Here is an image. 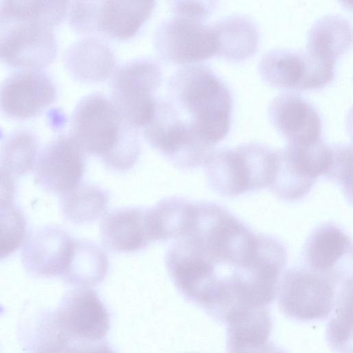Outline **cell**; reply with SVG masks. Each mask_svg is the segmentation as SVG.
I'll list each match as a JSON object with an SVG mask.
<instances>
[{"label": "cell", "mask_w": 353, "mask_h": 353, "mask_svg": "<svg viewBox=\"0 0 353 353\" xmlns=\"http://www.w3.org/2000/svg\"><path fill=\"white\" fill-rule=\"evenodd\" d=\"M66 1H0V61L13 68L41 69L56 57L54 28L67 16Z\"/></svg>", "instance_id": "1"}, {"label": "cell", "mask_w": 353, "mask_h": 353, "mask_svg": "<svg viewBox=\"0 0 353 353\" xmlns=\"http://www.w3.org/2000/svg\"><path fill=\"white\" fill-rule=\"evenodd\" d=\"M14 178L0 166V207L14 203Z\"/></svg>", "instance_id": "29"}, {"label": "cell", "mask_w": 353, "mask_h": 353, "mask_svg": "<svg viewBox=\"0 0 353 353\" xmlns=\"http://www.w3.org/2000/svg\"><path fill=\"white\" fill-rule=\"evenodd\" d=\"M214 6L212 1H173L171 14L158 26L154 34L159 54L182 66L196 64L216 54L212 25L206 22Z\"/></svg>", "instance_id": "4"}, {"label": "cell", "mask_w": 353, "mask_h": 353, "mask_svg": "<svg viewBox=\"0 0 353 353\" xmlns=\"http://www.w3.org/2000/svg\"><path fill=\"white\" fill-rule=\"evenodd\" d=\"M216 54L229 61H242L255 54L259 43L256 23L243 14H231L211 24Z\"/></svg>", "instance_id": "19"}, {"label": "cell", "mask_w": 353, "mask_h": 353, "mask_svg": "<svg viewBox=\"0 0 353 353\" xmlns=\"http://www.w3.org/2000/svg\"><path fill=\"white\" fill-rule=\"evenodd\" d=\"M258 68L265 82L288 90L321 88L332 82L335 76L334 68L316 62L305 50H270L260 59Z\"/></svg>", "instance_id": "10"}, {"label": "cell", "mask_w": 353, "mask_h": 353, "mask_svg": "<svg viewBox=\"0 0 353 353\" xmlns=\"http://www.w3.org/2000/svg\"><path fill=\"white\" fill-rule=\"evenodd\" d=\"M154 6L153 1H97L94 32L128 39L149 19Z\"/></svg>", "instance_id": "16"}, {"label": "cell", "mask_w": 353, "mask_h": 353, "mask_svg": "<svg viewBox=\"0 0 353 353\" xmlns=\"http://www.w3.org/2000/svg\"><path fill=\"white\" fill-rule=\"evenodd\" d=\"M352 41L350 21L341 14H327L310 28L305 50L318 63L334 68L336 61L346 52Z\"/></svg>", "instance_id": "17"}, {"label": "cell", "mask_w": 353, "mask_h": 353, "mask_svg": "<svg viewBox=\"0 0 353 353\" xmlns=\"http://www.w3.org/2000/svg\"><path fill=\"white\" fill-rule=\"evenodd\" d=\"M70 134L85 154L97 156L117 172L132 168L140 155L138 128L102 94H90L79 100L72 114Z\"/></svg>", "instance_id": "3"}, {"label": "cell", "mask_w": 353, "mask_h": 353, "mask_svg": "<svg viewBox=\"0 0 353 353\" xmlns=\"http://www.w3.org/2000/svg\"><path fill=\"white\" fill-rule=\"evenodd\" d=\"M194 203L182 197L161 199L148 209V223L153 240L179 239L188 229L194 214Z\"/></svg>", "instance_id": "21"}, {"label": "cell", "mask_w": 353, "mask_h": 353, "mask_svg": "<svg viewBox=\"0 0 353 353\" xmlns=\"http://www.w3.org/2000/svg\"><path fill=\"white\" fill-rule=\"evenodd\" d=\"M108 201L106 190L81 182L73 190L62 196L61 209L70 221L77 224L90 223L105 213Z\"/></svg>", "instance_id": "23"}, {"label": "cell", "mask_w": 353, "mask_h": 353, "mask_svg": "<svg viewBox=\"0 0 353 353\" xmlns=\"http://www.w3.org/2000/svg\"><path fill=\"white\" fill-rule=\"evenodd\" d=\"M307 268L319 272L345 270L342 260L352 255V241L340 228L325 223L316 228L306 241L304 250Z\"/></svg>", "instance_id": "20"}, {"label": "cell", "mask_w": 353, "mask_h": 353, "mask_svg": "<svg viewBox=\"0 0 353 353\" xmlns=\"http://www.w3.org/2000/svg\"><path fill=\"white\" fill-rule=\"evenodd\" d=\"M108 260L105 252L94 243L75 239L73 256L63 280L76 286L90 287L106 276Z\"/></svg>", "instance_id": "22"}, {"label": "cell", "mask_w": 353, "mask_h": 353, "mask_svg": "<svg viewBox=\"0 0 353 353\" xmlns=\"http://www.w3.org/2000/svg\"><path fill=\"white\" fill-rule=\"evenodd\" d=\"M352 147L347 144H334V157L329 177L337 180L348 190L351 188Z\"/></svg>", "instance_id": "26"}, {"label": "cell", "mask_w": 353, "mask_h": 353, "mask_svg": "<svg viewBox=\"0 0 353 353\" xmlns=\"http://www.w3.org/2000/svg\"><path fill=\"white\" fill-rule=\"evenodd\" d=\"M268 116L288 143L305 145L321 139L322 121L314 106L296 92H286L270 103Z\"/></svg>", "instance_id": "14"}, {"label": "cell", "mask_w": 353, "mask_h": 353, "mask_svg": "<svg viewBox=\"0 0 353 353\" xmlns=\"http://www.w3.org/2000/svg\"><path fill=\"white\" fill-rule=\"evenodd\" d=\"M212 188L224 196H237L272 186L277 165L276 151L258 143L214 151L206 163Z\"/></svg>", "instance_id": "6"}, {"label": "cell", "mask_w": 353, "mask_h": 353, "mask_svg": "<svg viewBox=\"0 0 353 353\" xmlns=\"http://www.w3.org/2000/svg\"><path fill=\"white\" fill-rule=\"evenodd\" d=\"M104 246L112 251L132 252L152 241L148 223V209L121 208L107 213L100 223Z\"/></svg>", "instance_id": "15"}, {"label": "cell", "mask_w": 353, "mask_h": 353, "mask_svg": "<svg viewBox=\"0 0 353 353\" xmlns=\"http://www.w3.org/2000/svg\"><path fill=\"white\" fill-rule=\"evenodd\" d=\"M64 63L73 77L86 83L103 81L115 71L111 49L97 38H84L73 43L65 51Z\"/></svg>", "instance_id": "18"}, {"label": "cell", "mask_w": 353, "mask_h": 353, "mask_svg": "<svg viewBox=\"0 0 353 353\" xmlns=\"http://www.w3.org/2000/svg\"><path fill=\"white\" fill-rule=\"evenodd\" d=\"M85 156L70 134L59 135L39 151L35 179L46 190L62 196L81 183Z\"/></svg>", "instance_id": "11"}, {"label": "cell", "mask_w": 353, "mask_h": 353, "mask_svg": "<svg viewBox=\"0 0 353 353\" xmlns=\"http://www.w3.org/2000/svg\"><path fill=\"white\" fill-rule=\"evenodd\" d=\"M37 137L27 130L10 134L0 147V166L13 178L21 176L34 165L39 153Z\"/></svg>", "instance_id": "24"}, {"label": "cell", "mask_w": 353, "mask_h": 353, "mask_svg": "<svg viewBox=\"0 0 353 353\" xmlns=\"http://www.w3.org/2000/svg\"><path fill=\"white\" fill-rule=\"evenodd\" d=\"M227 353H286L268 339L228 342Z\"/></svg>", "instance_id": "27"}, {"label": "cell", "mask_w": 353, "mask_h": 353, "mask_svg": "<svg viewBox=\"0 0 353 353\" xmlns=\"http://www.w3.org/2000/svg\"><path fill=\"white\" fill-rule=\"evenodd\" d=\"M26 234V219L15 203L0 207V260L18 250Z\"/></svg>", "instance_id": "25"}, {"label": "cell", "mask_w": 353, "mask_h": 353, "mask_svg": "<svg viewBox=\"0 0 353 353\" xmlns=\"http://www.w3.org/2000/svg\"><path fill=\"white\" fill-rule=\"evenodd\" d=\"M57 87L41 69H21L0 83V112L13 119L37 116L53 103Z\"/></svg>", "instance_id": "12"}, {"label": "cell", "mask_w": 353, "mask_h": 353, "mask_svg": "<svg viewBox=\"0 0 353 353\" xmlns=\"http://www.w3.org/2000/svg\"><path fill=\"white\" fill-rule=\"evenodd\" d=\"M75 239L65 230L47 225L27 233L22 244V263L39 277L64 279L73 256Z\"/></svg>", "instance_id": "13"}, {"label": "cell", "mask_w": 353, "mask_h": 353, "mask_svg": "<svg viewBox=\"0 0 353 353\" xmlns=\"http://www.w3.org/2000/svg\"><path fill=\"white\" fill-rule=\"evenodd\" d=\"M161 81V70L153 60L130 61L113 73L110 100L129 123L143 128L154 115L157 103L154 94Z\"/></svg>", "instance_id": "7"}, {"label": "cell", "mask_w": 353, "mask_h": 353, "mask_svg": "<svg viewBox=\"0 0 353 353\" xmlns=\"http://www.w3.org/2000/svg\"><path fill=\"white\" fill-rule=\"evenodd\" d=\"M143 135L152 147L180 168L205 164L214 152V146L176 117L165 98L157 100L154 115L143 128Z\"/></svg>", "instance_id": "8"}, {"label": "cell", "mask_w": 353, "mask_h": 353, "mask_svg": "<svg viewBox=\"0 0 353 353\" xmlns=\"http://www.w3.org/2000/svg\"><path fill=\"white\" fill-rule=\"evenodd\" d=\"M50 313L69 341L104 340L110 327L106 307L97 293L87 286L68 291L58 308Z\"/></svg>", "instance_id": "9"}, {"label": "cell", "mask_w": 353, "mask_h": 353, "mask_svg": "<svg viewBox=\"0 0 353 353\" xmlns=\"http://www.w3.org/2000/svg\"><path fill=\"white\" fill-rule=\"evenodd\" d=\"M63 353H116L104 339L70 343Z\"/></svg>", "instance_id": "28"}, {"label": "cell", "mask_w": 353, "mask_h": 353, "mask_svg": "<svg viewBox=\"0 0 353 353\" xmlns=\"http://www.w3.org/2000/svg\"><path fill=\"white\" fill-rule=\"evenodd\" d=\"M165 99L179 120L214 145L228 134L233 101L225 83L208 66L179 68L168 83Z\"/></svg>", "instance_id": "2"}, {"label": "cell", "mask_w": 353, "mask_h": 353, "mask_svg": "<svg viewBox=\"0 0 353 353\" xmlns=\"http://www.w3.org/2000/svg\"><path fill=\"white\" fill-rule=\"evenodd\" d=\"M352 289L345 270L319 272L308 268H292L279 281L278 303L282 312L296 321L328 317L336 303Z\"/></svg>", "instance_id": "5"}]
</instances>
